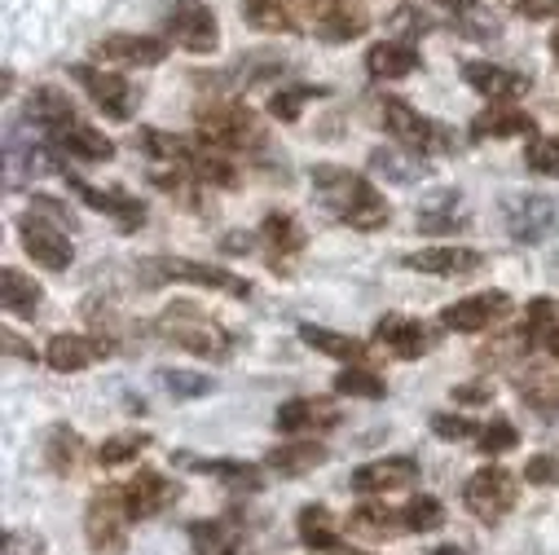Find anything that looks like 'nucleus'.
Wrapping results in <instances>:
<instances>
[{
    "mask_svg": "<svg viewBox=\"0 0 559 555\" xmlns=\"http://www.w3.org/2000/svg\"><path fill=\"white\" fill-rule=\"evenodd\" d=\"M418 476H424L418 459H409V454H392V459H379V463L357 468L348 485H353L357 494H388V489H414Z\"/></svg>",
    "mask_w": 559,
    "mask_h": 555,
    "instance_id": "a211bd4d",
    "label": "nucleus"
},
{
    "mask_svg": "<svg viewBox=\"0 0 559 555\" xmlns=\"http://www.w3.org/2000/svg\"><path fill=\"white\" fill-rule=\"evenodd\" d=\"M379 119H383V128L396 137V142H401L405 151H414V155H445V151H459V142H454L459 132L445 128V123H437V119H428V115H418L405 97H383Z\"/></svg>",
    "mask_w": 559,
    "mask_h": 555,
    "instance_id": "39448f33",
    "label": "nucleus"
},
{
    "mask_svg": "<svg viewBox=\"0 0 559 555\" xmlns=\"http://www.w3.org/2000/svg\"><path fill=\"white\" fill-rule=\"evenodd\" d=\"M19 238H23V251L49 273L71 269V260H75V247L67 243V225H58V221H49L40 212H23L19 216Z\"/></svg>",
    "mask_w": 559,
    "mask_h": 555,
    "instance_id": "6e6552de",
    "label": "nucleus"
},
{
    "mask_svg": "<svg viewBox=\"0 0 559 555\" xmlns=\"http://www.w3.org/2000/svg\"><path fill=\"white\" fill-rule=\"evenodd\" d=\"M0 305H5V314L32 322L40 314V305H45V292H40L36 278H27L23 269H5L0 273Z\"/></svg>",
    "mask_w": 559,
    "mask_h": 555,
    "instance_id": "cd10ccee",
    "label": "nucleus"
},
{
    "mask_svg": "<svg viewBox=\"0 0 559 555\" xmlns=\"http://www.w3.org/2000/svg\"><path fill=\"white\" fill-rule=\"evenodd\" d=\"M515 14H524V19H555L559 0H515Z\"/></svg>",
    "mask_w": 559,
    "mask_h": 555,
    "instance_id": "5fc2aeb1",
    "label": "nucleus"
},
{
    "mask_svg": "<svg viewBox=\"0 0 559 555\" xmlns=\"http://www.w3.org/2000/svg\"><path fill=\"white\" fill-rule=\"evenodd\" d=\"M428 555H467V551H463V546H432Z\"/></svg>",
    "mask_w": 559,
    "mask_h": 555,
    "instance_id": "bf43d9fd",
    "label": "nucleus"
},
{
    "mask_svg": "<svg viewBox=\"0 0 559 555\" xmlns=\"http://www.w3.org/2000/svg\"><path fill=\"white\" fill-rule=\"evenodd\" d=\"M300 340L309 344V349H318V353H326V357H340V362H361L366 357V344L361 340H353V335H340V331H326V327H300Z\"/></svg>",
    "mask_w": 559,
    "mask_h": 555,
    "instance_id": "f704fd0d",
    "label": "nucleus"
},
{
    "mask_svg": "<svg viewBox=\"0 0 559 555\" xmlns=\"http://www.w3.org/2000/svg\"><path fill=\"white\" fill-rule=\"evenodd\" d=\"M177 463L181 468H190V472H203V476H216V481H225L229 489H247V494H255L260 485H264V472L260 468H251V463H238V459H194V454H177Z\"/></svg>",
    "mask_w": 559,
    "mask_h": 555,
    "instance_id": "393cba45",
    "label": "nucleus"
},
{
    "mask_svg": "<svg viewBox=\"0 0 559 555\" xmlns=\"http://www.w3.org/2000/svg\"><path fill=\"white\" fill-rule=\"evenodd\" d=\"M194 119H199V132L207 146H221V151H260L264 146V123L242 102H203L194 110Z\"/></svg>",
    "mask_w": 559,
    "mask_h": 555,
    "instance_id": "20e7f679",
    "label": "nucleus"
},
{
    "mask_svg": "<svg viewBox=\"0 0 559 555\" xmlns=\"http://www.w3.org/2000/svg\"><path fill=\"white\" fill-rule=\"evenodd\" d=\"M27 119L49 137V132H58L62 123H71L75 110H71V102H67L58 88H36V93L27 97Z\"/></svg>",
    "mask_w": 559,
    "mask_h": 555,
    "instance_id": "2f4dec72",
    "label": "nucleus"
},
{
    "mask_svg": "<svg viewBox=\"0 0 559 555\" xmlns=\"http://www.w3.org/2000/svg\"><path fill=\"white\" fill-rule=\"evenodd\" d=\"M507 314H511V296L507 292H480V296H467V300L450 305L441 314V322L454 335H476V331H489L493 322H502Z\"/></svg>",
    "mask_w": 559,
    "mask_h": 555,
    "instance_id": "4468645a",
    "label": "nucleus"
},
{
    "mask_svg": "<svg viewBox=\"0 0 559 555\" xmlns=\"http://www.w3.org/2000/svg\"><path fill=\"white\" fill-rule=\"evenodd\" d=\"M71 75L80 80V88L93 97V106H97L106 119H115V123H128V119H132L136 97H132V88H128V80H123V75L97 71V67H88V62L71 67Z\"/></svg>",
    "mask_w": 559,
    "mask_h": 555,
    "instance_id": "ddd939ff",
    "label": "nucleus"
},
{
    "mask_svg": "<svg viewBox=\"0 0 559 555\" xmlns=\"http://www.w3.org/2000/svg\"><path fill=\"white\" fill-rule=\"evenodd\" d=\"M313 194L322 199V208H331L335 221L370 234V229H383L388 225V199L361 177V173H348L340 164H318L313 168Z\"/></svg>",
    "mask_w": 559,
    "mask_h": 555,
    "instance_id": "f257e3e1",
    "label": "nucleus"
},
{
    "mask_svg": "<svg viewBox=\"0 0 559 555\" xmlns=\"http://www.w3.org/2000/svg\"><path fill=\"white\" fill-rule=\"evenodd\" d=\"M335 392H340V397H366V401H379V397H388V383H383L379 375L353 366V370H340V375H335Z\"/></svg>",
    "mask_w": 559,
    "mask_h": 555,
    "instance_id": "a18cd8bd",
    "label": "nucleus"
},
{
    "mask_svg": "<svg viewBox=\"0 0 559 555\" xmlns=\"http://www.w3.org/2000/svg\"><path fill=\"white\" fill-rule=\"evenodd\" d=\"M370 168L383 173V177L396 181V186H414V181L428 177L424 164H414V160H405V155H396V151H374V155H370Z\"/></svg>",
    "mask_w": 559,
    "mask_h": 555,
    "instance_id": "a19ab883",
    "label": "nucleus"
},
{
    "mask_svg": "<svg viewBox=\"0 0 559 555\" xmlns=\"http://www.w3.org/2000/svg\"><path fill=\"white\" fill-rule=\"evenodd\" d=\"M515 498H520L515 476H511L507 468H498V463H485V468L472 472L467 485H463V507H467L480 524H498V520L515 507Z\"/></svg>",
    "mask_w": 559,
    "mask_h": 555,
    "instance_id": "0eeeda50",
    "label": "nucleus"
},
{
    "mask_svg": "<svg viewBox=\"0 0 559 555\" xmlns=\"http://www.w3.org/2000/svg\"><path fill=\"white\" fill-rule=\"evenodd\" d=\"M292 10L305 14L322 40H357L366 32V14L357 5H348V0H292Z\"/></svg>",
    "mask_w": 559,
    "mask_h": 555,
    "instance_id": "f8f14e48",
    "label": "nucleus"
},
{
    "mask_svg": "<svg viewBox=\"0 0 559 555\" xmlns=\"http://www.w3.org/2000/svg\"><path fill=\"white\" fill-rule=\"evenodd\" d=\"M5 344H10V353H14V357H32V349H27V344H23V340H19L14 331L5 335Z\"/></svg>",
    "mask_w": 559,
    "mask_h": 555,
    "instance_id": "13d9d810",
    "label": "nucleus"
},
{
    "mask_svg": "<svg viewBox=\"0 0 559 555\" xmlns=\"http://www.w3.org/2000/svg\"><path fill=\"white\" fill-rule=\"evenodd\" d=\"M454 27H459V36H467V40H493V36L502 32L498 14H493V10H485L480 0H459V10H454Z\"/></svg>",
    "mask_w": 559,
    "mask_h": 555,
    "instance_id": "4c0bfd02",
    "label": "nucleus"
},
{
    "mask_svg": "<svg viewBox=\"0 0 559 555\" xmlns=\"http://www.w3.org/2000/svg\"><path fill=\"white\" fill-rule=\"evenodd\" d=\"M520 401L542 414V420H559V379L555 375H528L520 379Z\"/></svg>",
    "mask_w": 559,
    "mask_h": 555,
    "instance_id": "58836bf2",
    "label": "nucleus"
},
{
    "mask_svg": "<svg viewBox=\"0 0 559 555\" xmlns=\"http://www.w3.org/2000/svg\"><path fill=\"white\" fill-rule=\"evenodd\" d=\"M472 137H498V142L502 137H537V123L528 110H520L511 102H493L489 110H480L472 119Z\"/></svg>",
    "mask_w": 559,
    "mask_h": 555,
    "instance_id": "b1692460",
    "label": "nucleus"
},
{
    "mask_svg": "<svg viewBox=\"0 0 559 555\" xmlns=\"http://www.w3.org/2000/svg\"><path fill=\"white\" fill-rule=\"evenodd\" d=\"M32 212H40V216H49V221H58V225H67V229L75 225V216H71L58 199H45V194H36V199H32Z\"/></svg>",
    "mask_w": 559,
    "mask_h": 555,
    "instance_id": "864d4df0",
    "label": "nucleus"
},
{
    "mask_svg": "<svg viewBox=\"0 0 559 555\" xmlns=\"http://www.w3.org/2000/svg\"><path fill=\"white\" fill-rule=\"evenodd\" d=\"M155 335L194 353V357H212V362H225L229 357V335L190 300H173L159 318H155Z\"/></svg>",
    "mask_w": 559,
    "mask_h": 555,
    "instance_id": "f03ea898",
    "label": "nucleus"
},
{
    "mask_svg": "<svg viewBox=\"0 0 559 555\" xmlns=\"http://www.w3.org/2000/svg\"><path fill=\"white\" fill-rule=\"evenodd\" d=\"M242 23L251 32H296L287 0H242Z\"/></svg>",
    "mask_w": 559,
    "mask_h": 555,
    "instance_id": "72a5a7b5",
    "label": "nucleus"
},
{
    "mask_svg": "<svg viewBox=\"0 0 559 555\" xmlns=\"http://www.w3.org/2000/svg\"><path fill=\"white\" fill-rule=\"evenodd\" d=\"M260 243H264V256H269V264L283 273L300 251H305V229H300V221L292 216V212H269L264 221H260Z\"/></svg>",
    "mask_w": 559,
    "mask_h": 555,
    "instance_id": "aec40b11",
    "label": "nucleus"
},
{
    "mask_svg": "<svg viewBox=\"0 0 559 555\" xmlns=\"http://www.w3.org/2000/svg\"><path fill=\"white\" fill-rule=\"evenodd\" d=\"M463 80L480 97H489V102H511V97H520L528 88V75L524 71H511V67H498V62H467L463 67Z\"/></svg>",
    "mask_w": 559,
    "mask_h": 555,
    "instance_id": "5701e85b",
    "label": "nucleus"
},
{
    "mask_svg": "<svg viewBox=\"0 0 559 555\" xmlns=\"http://www.w3.org/2000/svg\"><path fill=\"white\" fill-rule=\"evenodd\" d=\"M221 247H225L229 256H242V251H251V234H238V229H234V234H225Z\"/></svg>",
    "mask_w": 559,
    "mask_h": 555,
    "instance_id": "4d7b16f0",
    "label": "nucleus"
},
{
    "mask_svg": "<svg viewBox=\"0 0 559 555\" xmlns=\"http://www.w3.org/2000/svg\"><path fill=\"white\" fill-rule=\"evenodd\" d=\"M348 529H357V533H366V538H396V533L405 529V516H401V511H388V507H379V503H361V507H353Z\"/></svg>",
    "mask_w": 559,
    "mask_h": 555,
    "instance_id": "c9c22d12",
    "label": "nucleus"
},
{
    "mask_svg": "<svg viewBox=\"0 0 559 555\" xmlns=\"http://www.w3.org/2000/svg\"><path fill=\"white\" fill-rule=\"evenodd\" d=\"M502 225L515 243H542L559 229V199L550 194H511L502 203Z\"/></svg>",
    "mask_w": 559,
    "mask_h": 555,
    "instance_id": "1a4fd4ad",
    "label": "nucleus"
},
{
    "mask_svg": "<svg viewBox=\"0 0 559 555\" xmlns=\"http://www.w3.org/2000/svg\"><path fill=\"white\" fill-rule=\"evenodd\" d=\"M401 516H405V529H409V533H432V529H441V524H445V507H441L432 494L409 498Z\"/></svg>",
    "mask_w": 559,
    "mask_h": 555,
    "instance_id": "79ce46f5",
    "label": "nucleus"
},
{
    "mask_svg": "<svg viewBox=\"0 0 559 555\" xmlns=\"http://www.w3.org/2000/svg\"><path fill=\"white\" fill-rule=\"evenodd\" d=\"M524 344H537V349H546L555 362H559V322H550V327H542V331H533Z\"/></svg>",
    "mask_w": 559,
    "mask_h": 555,
    "instance_id": "6e6d98bb",
    "label": "nucleus"
},
{
    "mask_svg": "<svg viewBox=\"0 0 559 555\" xmlns=\"http://www.w3.org/2000/svg\"><path fill=\"white\" fill-rule=\"evenodd\" d=\"M524 481L537 489H555L559 485V454H533L524 463Z\"/></svg>",
    "mask_w": 559,
    "mask_h": 555,
    "instance_id": "09e8293b",
    "label": "nucleus"
},
{
    "mask_svg": "<svg viewBox=\"0 0 559 555\" xmlns=\"http://www.w3.org/2000/svg\"><path fill=\"white\" fill-rule=\"evenodd\" d=\"M136 278H142V287L190 283V287L225 292V296H238V300L251 296V283L234 278L229 269H216V264H203V260H186V256H146V260H136Z\"/></svg>",
    "mask_w": 559,
    "mask_h": 555,
    "instance_id": "7ed1b4c3",
    "label": "nucleus"
},
{
    "mask_svg": "<svg viewBox=\"0 0 559 555\" xmlns=\"http://www.w3.org/2000/svg\"><path fill=\"white\" fill-rule=\"evenodd\" d=\"M374 340H379L383 349H392L401 362H414V357L428 353V331L418 327V322H409V318H396V314H388V318L374 327Z\"/></svg>",
    "mask_w": 559,
    "mask_h": 555,
    "instance_id": "c85d7f7f",
    "label": "nucleus"
},
{
    "mask_svg": "<svg viewBox=\"0 0 559 555\" xmlns=\"http://www.w3.org/2000/svg\"><path fill=\"white\" fill-rule=\"evenodd\" d=\"M524 164H528L537 177H559V132H550V137H533V146H528Z\"/></svg>",
    "mask_w": 559,
    "mask_h": 555,
    "instance_id": "49530a36",
    "label": "nucleus"
},
{
    "mask_svg": "<svg viewBox=\"0 0 559 555\" xmlns=\"http://www.w3.org/2000/svg\"><path fill=\"white\" fill-rule=\"evenodd\" d=\"M401 264H405V269H418V273H432V278H463V273H476V269H485V256H480V251H472V247H454V243H441V247L409 251Z\"/></svg>",
    "mask_w": 559,
    "mask_h": 555,
    "instance_id": "6ab92c4d",
    "label": "nucleus"
},
{
    "mask_svg": "<svg viewBox=\"0 0 559 555\" xmlns=\"http://www.w3.org/2000/svg\"><path fill=\"white\" fill-rule=\"evenodd\" d=\"M309 97H326V88H313V84H300V88H277V93L269 97V115H273V119H283V123H296Z\"/></svg>",
    "mask_w": 559,
    "mask_h": 555,
    "instance_id": "37998d69",
    "label": "nucleus"
},
{
    "mask_svg": "<svg viewBox=\"0 0 559 555\" xmlns=\"http://www.w3.org/2000/svg\"><path fill=\"white\" fill-rule=\"evenodd\" d=\"M93 54L110 67H159L168 58V40L159 36H136V32H119L93 45Z\"/></svg>",
    "mask_w": 559,
    "mask_h": 555,
    "instance_id": "f3484780",
    "label": "nucleus"
},
{
    "mask_svg": "<svg viewBox=\"0 0 559 555\" xmlns=\"http://www.w3.org/2000/svg\"><path fill=\"white\" fill-rule=\"evenodd\" d=\"M296 524H300V542H305L313 555H340V551H344V542H340V529H335V516H331V507H322V503H309V507H300Z\"/></svg>",
    "mask_w": 559,
    "mask_h": 555,
    "instance_id": "a878e982",
    "label": "nucleus"
},
{
    "mask_svg": "<svg viewBox=\"0 0 559 555\" xmlns=\"http://www.w3.org/2000/svg\"><path fill=\"white\" fill-rule=\"evenodd\" d=\"M550 54H555V62H559V32L550 36Z\"/></svg>",
    "mask_w": 559,
    "mask_h": 555,
    "instance_id": "052dcab7",
    "label": "nucleus"
},
{
    "mask_svg": "<svg viewBox=\"0 0 559 555\" xmlns=\"http://www.w3.org/2000/svg\"><path fill=\"white\" fill-rule=\"evenodd\" d=\"M5 555H49V546H45V538H40V533L5 529Z\"/></svg>",
    "mask_w": 559,
    "mask_h": 555,
    "instance_id": "3c124183",
    "label": "nucleus"
},
{
    "mask_svg": "<svg viewBox=\"0 0 559 555\" xmlns=\"http://www.w3.org/2000/svg\"><path fill=\"white\" fill-rule=\"evenodd\" d=\"M80 437L67 428V424H58V428H49V437H45V463H49V472H58V476H71L75 468H80Z\"/></svg>",
    "mask_w": 559,
    "mask_h": 555,
    "instance_id": "e433bc0d",
    "label": "nucleus"
},
{
    "mask_svg": "<svg viewBox=\"0 0 559 555\" xmlns=\"http://www.w3.org/2000/svg\"><path fill=\"white\" fill-rule=\"evenodd\" d=\"M168 36L186 54H216L221 49V23H216L212 5H203V0H173V10H168Z\"/></svg>",
    "mask_w": 559,
    "mask_h": 555,
    "instance_id": "9d476101",
    "label": "nucleus"
},
{
    "mask_svg": "<svg viewBox=\"0 0 559 555\" xmlns=\"http://www.w3.org/2000/svg\"><path fill=\"white\" fill-rule=\"evenodd\" d=\"M322 463H326V450H322L318 441H296V446L269 450V468H273L277 476H305V472H313V468H322Z\"/></svg>",
    "mask_w": 559,
    "mask_h": 555,
    "instance_id": "473e14b6",
    "label": "nucleus"
},
{
    "mask_svg": "<svg viewBox=\"0 0 559 555\" xmlns=\"http://www.w3.org/2000/svg\"><path fill=\"white\" fill-rule=\"evenodd\" d=\"M340 420H344L340 405L326 401V397H292V401L277 405V414H273L277 433H292V437L331 433V428H340Z\"/></svg>",
    "mask_w": 559,
    "mask_h": 555,
    "instance_id": "9b49d317",
    "label": "nucleus"
},
{
    "mask_svg": "<svg viewBox=\"0 0 559 555\" xmlns=\"http://www.w3.org/2000/svg\"><path fill=\"white\" fill-rule=\"evenodd\" d=\"M159 383H164V392L168 397H177V401H194V397H207L216 383L207 379V375H199V370H159Z\"/></svg>",
    "mask_w": 559,
    "mask_h": 555,
    "instance_id": "c03bdc74",
    "label": "nucleus"
},
{
    "mask_svg": "<svg viewBox=\"0 0 559 555\" xmlns=\"http://www.w3.org/2000/svg\"><path fill=\"white\" fill-rule=\"evenodd\" d=\"M62 177H67V186H71L88 208L106 212L123 234H132V229H142V225H146V203H142V199H132L128 190H97V186L80 181L75 173H62Z\"/></svg>",
    "mask_w": 559,
    "mask_h": 555,
    "instance_id": "2eb2a0df",
    "label": "nucleus"
},
{
    "mask_svg": "<svg viewBox=\"0 0 559 555\" xmlns=\"http://www.w3.org/2000/svg\"><path fill=\"white\" fill-rule=\"evenodd\" d=\"M432 433L441 441H472V437H480V428L472 420H459V414H432Z\"/></svg>",
    "mask_w": 559,
    "mask_h": 555,
    "instance_id": "8fccbe9b",
    "label": "nucleus"
},
{
    "mask_svg": "<svg viewBox=\"0 0 559 555\" xmlns=\"http://www.w3.org/2000/svg\"><path fill=\"white\" fill-rule=\"evenodd\" d=\"M181 498V485L159 476V472H136L128 485H123V503H128V516L132 520H151V516H164L173 503Z\"/></svg>",
    "mask_w": 559,
    "mask_h": 555,
    "instance_id": "dca6fc26",
    "label": "nucleus"
},
{
    "mask_svg": "<svg viewBox=\"0 0 559 555\" xmlns=\"http://www.w3.org/2000/svg\"><path fill=\"white\" fill-rule=\"evenodd\" d=\"M366 67L379 80H405L414 67H424V58H418V49L409 40H383L366 54Z\"/></svg>",
    "mask_w": 559,
    "mask_h": 555,
    "instance_id": "c756f323",
    "label": "nucleus"
},
{
    "mask_svg": "<svg viewBox=\"0 0 559 555\" xmlns=\"http://www.w3.org/2000/svg\"><path fill=\"white\" fill-rule=\"evenodd\" d=\"M151 446V433H119V437H110V441H102L97 446V463L102 468H119V463H128V459H136Z\"/></svg>",
    "mask_w": 559,
    "mask_h": 555,
    "instance_id": "ea45409f",
    "label": "nucleus"
},
{
    "mask_svg": "<svg viewBox=\"0 0 559 555\" xmlns=\"http://www.w3.org/2000/svg\"><path fill=\"white\" fill-rule=\"evenodd\" d=\"M110 353V340H93V335H53L45 344V362L62 375H75V370H88L93 362H102Z\"/></svg>",
    "mask_w": 559,
    "mask_h": 555,
    "instance_id": "4be33fe9",
    "label": "nucleus"
},
{
    "mask_svg": "<svg viewBox=\"0 0 559 555\" xmlns=\"http://www.w3.org/2000/svg\"><path fill=\"white\" fill-rule=\"evenodd\" d=\"M128 503H123V485H102L88 498L84 511V538L93 546V555H123L128 546Z\"/></svg>",
    "mask_w": 559,
    "mask_h": 555,
    "instance_id": "423d86ee",
    "label": "nucleus"
},
{
    "mask_svg": "<svg viewBox=\"0 0 559 555\" xmlns=\"http://www.w3.org/2000/svg\"><path fill=\"white\" fill-rule=\"evenodd\" d=\"M454 208H459V190L432 194L424 208H418V216H414L418 234H459V229H467V216L454 212Z\"/></svg>",
    "mask_w": 559,
    "mask_h": 555,
    "instance_id": "7c9ffc66",
    "label": "nucleus"
},
{
    "mask_svg": "<svg viewBox=\"0 0 559 555\" xmlns=\"http://www.w3.org/2000/svg\"><path fill=\"white\" fill-rule=\"evenodd\" d=\"M190 546L199 555H251L242 529L225 524V520H194L190 524Z\"/></svg>",
    "mask_w": 559,
    "mask_h": 555,
    "instance_id": "bb28decb",
    "label": "nucleus"
},
{
    "mask_svg": "<svg viewBox=\"0 0 559 555\" xmlns=\"http://www.w3.org/2000/svg\"><path fill=\"white\" fill-rule=\"evenodd\" d=\"M340 555H370V551H357V546H344Z\"/></svg>",
    "mask_w": 559,
    "mask_h": 555,
    "instance_id": "680f3d73",
    "label": "nucleus"
},
{
    "mask_svg": "<svg viewBox=\"0 0 559 555\" xmlns=\"http://www.w3.org/2000/svg\"><path fill=\"white\" fill-rule=\"evenodd\" d=\"M454 401H459V405H489V401H493V383H485V379L459 383V388H454Z\"/></svg>",
    "mask_w": 559,
    "mask_h": 555,
    "instance_id": "603ef678",
    "label": "nucleus"
},
{
    "mask_svg": "<svg viewBox=\"0 0 559 555\" xmlns=\"http://www.w3.org/2000/svg\"><path fill=\"white\" fill-rule=\"evenodd\" d=\"M49 142H53L58 151L84 160V164H110V160H115V142H110V137H102L93 123H84L80 115H75L71 123H62L58 132H49Z\"/></svg>",
    "mask_w": 559,
    "mask_h": 555,
    "instance_id": "412c9836",
    "label": "nucleus"
},
{
    "mask_svg": "<svg viewBox=\"0 0 559 555\" xmlns=\"http://www.w3.org/2000/svg\"><path fill=\"white\" fill-rule=\"evenodd\" d=\"M476 441H480V454H507L520 446V433L511 420H489V428H480Z\"/></svg>",
    "mask_w": 559,
    "mask_h": 555,
    "instance_id": "de8ad7c7",
    "label": "nucleus"
}]
</instances>
